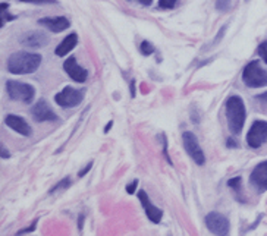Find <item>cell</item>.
<instances>
[{
  "mask_svg": "<svg viewBox=\"0 0 267 236\" xmlns=\"http://www.w3.org/2000/svg\"><path fill=\"white\" fill-rule=\"evenodd\" d=\"M41 60L43 58L38 53L19 50L9 56L6 68H8V72L14 75H27V74H33L37 71L38 66L41 65Z\"/></svg>",
  "mask_w": 267,
  "mask_h": 236,
  "instance_id": "cell-1",
  "label": "cell"
},
{
  "mask_svg": "<svg viewBox=\"0 0 267 236\" xmlns=\"http://www.w3.org/2000/svg\"><path fill=\"white\" fill-rule=\"evenodd\" d=\"M247 118V112H245V104L239 96H230L226 100V119H228L229 131L233 135L241 134L244 123Z\"/></svg>",
  "mask_w": 267,
  "mask_h": 236,
  "instance_id": "cell-2",
  "label": "cell"
},
{
  "mask_svg": "<svg viewBox=\"0 0 267 236\" xmlns=\"http://www.w3.org/2000/svg\"><path fill=\"white\" fill-rule=\"evenodd\" d=\"M242 81L249 88H260L267 85V71L261 68L260 60L249 62L242 71Z\"/></svg>",
  "mask_w": 267,
  "mask_h": 236,
  "instance_id": "cell-3",
  "label": "cell"
},
{
  "mask_svg": "<svg viewBox=\"0 0 267 236\" xmlns=\"http://www.w3.org/2000/svg\"><path fill=\"white\" fill-rule=\"evenodd\" d=\"M6 91L11 99L15 101H22V103H31L36 96V88L33 85L25 84V82H18V81H8Z\"/></svg>",
  "mask_w": 267,
  "mask_h": 236,
  "instance_id": "cell-4",
  "label": "cell"
},
{
  "mask_svg": "<svg viewBox=\"0 0 267 236\" xmlns=\"http://www.w3.org/2000/svg\"><path fill=\"white\" fill-rule=\"evenodd\" d=\"M85 96V90L84 88H74V87H65L60 93H57L55 101L60 107H75L78 106Z\"/></svg>",
  "mask_w": 267,
  "mask_h": 236,
  "instance_id": "cell-5",
  "label": "cell"
},
{
  "mask_svg": "<svg viewBox=\"0 0 267 236\" xmlns=\"http://www.w3.org/2000/svg\"><path fill=\"white\" fill-rule=\"evenodd\" d=\"M182 142H184V147H185V151L188 153V156L198 166H203L206 163V154H204V151H203L197 137L192 132L187 131V132L182 134Z\"/></svg>",
  "mask_w": 267,
  "mask_h": 236,
  "instance_id": "cell-6",
  "label": "cell"
},
{
  "mask_svg": "<svg viewBox=\"0 0 267 236\" xmlns=\"http://www.w3.org/2000/svg\"><path fill=\"white\" fill-rule=\"evenodd\" d=\"M267 141V122L254 120L247 134V144L251 148H260Z\"/></svg>",
  "mask_w": 267,
  "mask_h": 236,
  "instance_id": "cell-7",
  "label": "cell"
},
{
  "mask_svg": "<svg viewBox=\"0 0 267 236\" xmlns=\"http://www.w3.org/2000/svg\"><path fill=\"white\" fill-rule=\"evenodd\" d=\"M206 227L209 229L213 235L216 236H228L229 233V220L226 216L217 211H211L204 218Z\"/></svg>",
  "mask_w": 267,
  "mask_h": 236,
  "instance_id": "cell-8",
  "label": "cell"
},
{
  "mask_svg": "<svg viewBox=\"0 0 267 236\" xmlns=\"http://www.w3.org/2000/svg\"><path fill=\"white\" fill-rule=\"evenodd\" d=\"M249 182L258 192L267 191V160L258 163L252 169L251 176H249Z\"/></svg>",
  "mask_w": 267,
  "mask_h": 236,
  "instance_id": "cell-9",
  "label": "cell"
},
{
  "mask_svg": "<svg viewBox=\"0 0 267 236\" xmlns=\"http://www.w3.org/2000/svg\"><path fill=\"white\" fill-rule=\"evenodd\" d=\"M138 199H140V202H141V205L144 207V211H146V216L149 217V220L153 221V223H156V224H159L160 221H162V217H163V211L159 208V207H156V205H153L152 201H150V198L147 195V192L146 191H138Z\"/></svg>",
  "mask_w": 267,
  "mask_h": 236,
  "instance_id": "cell-10",
  "label": "cell"
},
{
  "mask_svg": "<svg viewBox=\"0 0 267 236\" xmlns=\"http://www.w3.org/2000/svg\"><path fill=\"white\" fill-rule=\"evenodd\" d=\"M31 115L37 122H52L57 120V115L52 110L49 103L46 100H38L37 103L31 107Z\"/></svg>",
  "mask_w": 267,
  "mask_h": 236,
  "instance_id": "cell-11",
  "label": "cell"
},
{
  "mask_svg": "<svg viewBox=\"0 0 267 236\" xmlns=\"http://www.w3.org/2000/svg\"><path fill=\"white\" fill-rule=\"evenodd\" d=\"M19 43L27 49H40L49 44V37L41 31H30L19 39Z\"/></svg>",
  "mask_w": 267,
  "mask_h": 236,
  "instance_id": "cell-12",
  "label": "cell"
},
{
  "mask_svg": "<svg viewBox=\"0 0 267 236\" xmlns=\"http://www.w3.org/2000/svg\"><path fill=\"white\" fill-rule=\"evenodd\" d=\"M63 69L75 82H85L87 78H88V72L82 66L78 65V62H76L74 56H71V58H68V59L65 60Z\"/></svg>",
  "mask_w": 267,
  "mask_h": 236,
  "instance_id": "cell-13",
  "label": "cell"
},
{
  "mask_svg": "<svg viewBox=\"0 0 267 236\" xmlns=\"http://www.w3.org/2000/svg\"><path fill=\"white\" fill-rule=\"evenodd\" d=\"M5 123H6V126H9L12 131L18 132L19 135H24V137H30V135H31V126L27 123L25 119H22L21 116L8 115V116L5 118Z\"/></svg>",
  "mask_w": 267,
  "mask_h": 236,
  "instance_id": "cell-14",
  "label": "cell"
},
{
  "mask_svg": "<svg viewBox=\"0 0 267 236\" xmlns=\"http://www.w3.org/2000/svg\"><path fill=\"white\" fill-rule=\"evenodd\" d=\"M40 25L46 27L47 30L53 31V33H62L66 28H69V21L65 17H49V18H41L38 21Z\"/></svg>",
  "mask_w": 267,
  "mask_h": 236,
  "instance_id": "cell-15",
  "label": "cell"
},
{
  "mask_svg": "<svg viewBox=\"0 0 267 236\" xmlns=\"http://www.w3.org/2000/svg\"><path fill=\"white\" fill-rule=\"evenodd\" d=\"M76 43H78V36H76V33H72V34L66 36L65 40H63V41H62V43L56 47V56L63 58L65 55H68V53L75 47Z\"/></svg>",
  "mask_w": 267,
  "mask_h": 236,
  "instance_id": "cell-16",
  "label": "cell"
},
{
  "mask_svg": "<svg viewBox=\"0 0 267 236\" xmlns=\"http://www.w3.org/2000/svg\"><path fill=\"white\" fill-rule=\"evenodd\" d=\"M71 183H72V180H71V177L66 176L63 177L59 183H56L50 191H49V194H55V192H57V191H62V189H68L69 186H71Z\"/></svg>",
  "mask_w": 267,
  "mask_h": 236,
  "instance_id": "cell-17",
  "label": "cell"
},
{
  "mask_svg": "<svg viewBox=\"0 0 267 236\" xmlns=\"http://www.w3.org/2000/svg\"><path fill=\"white\" fill-rule=\"evenodd\" d=\"M140 50L144 56H150L154 53V46H153L150 41H143L141 46H140Z\"/></svg>",
  "mask_w": 267,
  "mask_h": 236,
  "instance_id": "cell-18",
  "label": "cell"
},
{
  "mask_svg": "<svg viewBox=\"0 0 267 236\" xmlns=\"http://www.w3.org/2000/svg\"><path fill=\"white\" fill-rule=\"evenodd\" d=\"M230 8V0H216V9L220 12H226Z\"/></svg>",
  "mask_w": 267,
  "mask_h": 236,
  "instance_id": "cell-19",
  "label": "cell"
},
{
  "mask_svg": "<svg viewBox=\"0 0 267 236\" xmlns=\"http://www.w3.org/2000/svg\"><path fill=\"white\" fill-rule=\"evenodd\" d=\"M241 183H242L241 176H235L233 179L228 180V186L229 188H232V189H235V191H238V189L241 188Z\"/></svg>",
  "mask_w": 267,
  "mask_h": 236,
  "instance_id": "cell-20",
  "label": "cell"
},
{
  "mask_svg": "<svg viewBox=\"0 0 267 236\" xmlns=\"http://www.w3.org/2000/svg\"><path fill=\"white\" fill-rule=\"evenodd\" d=\"M258 56L261 58V60L267 65V40L263 41L260 46H258Z\"/></svg>",
  "mask_w": 267,
  "mask_h": 236,
  "instance_id": "cell-21",
  "label": "cell"
},
{
  "mask_svg": "<svg viewBox=\"0 0 267 236\" xmlns=\"http://www.w3.org/2000/svg\"><path fill=\"white\" fill-rule=\"evenodd\" d=\"M176 2L178 0H159V6L162 9H172V8H175Z\"/></svg>",
  "mask_w": 267,
  "mask_h": 236,
  "instance_id": "cell-22",
  "label": "cell"
},
{
  "mask_svg": "<svg viewBox=\"0 0 267 236\" xmlns=\"http://www.w3.org/2000/svg\"><path fill=\"white\" fill-rule=\"evenodd\" d=\"M37 223H38V220H34L31 226H28V227H25V229L19 230L18 233H17L15 236H21V235H24V233H31V232H34V230H36V227H37Z\"/></svg>",
  "mask_w": 267,
  "mask_h": 236,
  "instance_id": "cell-23",
  "label": "cell"
},
{
  "mask_svg": "<svg viewBox=\"0 0 267 236\" xmlns=\"http://www.w3.org/2000/svg\"><path fill=\"white\" fill-rule=\"evenodd\" d=\"M22 3H33V5H52L56 3V0H19Z\"/></svg>",
  "mask_w": 267,
  "mask_h": 236,
  "instance_id": "cell-24",
  "label": "cell"
},
{
  "mask_svg": "<svg viewBox=\"0 0 267 236\" xmlns=\"http://www.w3.org/2000/svg\"><path fill=\"white\" fill-rule=\"evenodd\" d=\"M137 186H138V179H134L129 185H126V192H128V194H135Z\"/></svg>",
  "mask_w": 267,
  "mask_h": 236,
  "instance_id": "cell-25",
  "label": "cell"
},
{
  "mask_svg": "<svg viewBox=\"0 0 267 236\" xmlns=\"http://www.w3.org/2000/svg\"><path fill=\"white\" fill-rule=\"evenodd\" d=\"M91 167H93V161H90L88 164H85V167H84V169L78 173V176L84 177L87 173H88V172H90V170H91Z\"/></svg>",
  "mask_w": 267,
  "mask_h": 236,
  "instance_id": "cell-26",
  "label": "cell"
},
{
  "mask_svg": "<svg viewBox=\"0 0 267 236\" xmlns=\"http://www.w3.org/2000/svg\"><path fill=\"white\" fill-rule=\"evenodd\" d=\"M163 153H165V157H166V160L171 163L172 166V160L171 157H169V154H168V141H166V137L163 135Z\"/></svg>",
  "mask_w": 267,
  "mask_h": 236,
  "instance_id": "cell-27",
  "label": "cell"
},
{
  "mask_svg": "<svg viewBox=\"0 0 267 236\" xmlns=\"http://www.w3.org/2000/svg\"><path fill=\"white\" fill-rule=\"evenodd\" d=\"M84 218H85V214H84V213H81L79 217H78V227H79V230H82V226H84Z\"/></svg>",
  "mask_w": 267,
  "mask_h": 236,
  "instance_id": "cell-28",
  "label": "cell"
},
{
  "mask_svg": "<svg viewBox=\"0 0 267 236\" xmlns=\"http://www.w3.org/2000/svg\"><path fill=\"white\" fill-rule=\"evenodd\" d=\"M225 31H226V25H225V27H223V28L220 30V33H219V34L216 36V40H214V43H217V41H220V39H222V36L225 34Z\"/></svg>",
  "mask_w": 267,
  "mask_h": 236,
  "instance_id": "cell-29",
  "label": "cell"
},
{
  "mask_svg": "<svg viewBox=\"0 0 267 236\" xmlns=\"http://www.w3.org/2000/svg\"><path fill=\"white\" fill-rule=\"evenodd\" d=\"M113 126V120H110V122H107V125H106V128H104V134H107L109 131H110V128Z\"/></svg>",
  "mask_w": 267,
  "mask_h": 236,
  "instance_id": "cell-30",
  "label": "cell"
},
{
  "mask_svg": "<svg viewBox=\"0 0 267 236\" xmlns=\"http://www.w3.org/2000/svg\"><path fill=\"white\" fill-rule=\"evenodd\" d=\"M9 157V153H8V150L5 151V147L2 145V158H8Z\"/></svg>",
  "mask_w": 267,
  "mask_h": 236,
  "instance_id": "cell-31",
  "label": "cell"
},
{
  "mask_svg": "<svg viewBox=\"0 0 267 236\" xmlns=\"http://www.w3.org/2000/svg\"><path fill=\"white\" fill-rule=\"evenodd\" d=\"M140 3H143V5H146V6H150L153 3V0H138Z\"/></svg>",
  "mask_w": 267,
  "mask_h": 236,
  "instance_id": "cell-32",
  "label": "cell"
},
{
  "mask_svg": "<svg viewBox=\"0 0 267 236\" xmlns=\"http://www.w3.org/2000/svg\"><path fill=\"white\" fill-rule=\"evenodd\" d=\"M228 147H236V144H235L233 139H228Z\"/></svg>",
  "mask_w": 267,
  "mask_h": 236,
  "instance_id": "cell-33",
  "label": "cell"
}]
</instances>
